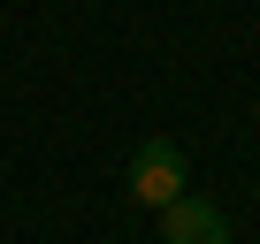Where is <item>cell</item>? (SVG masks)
Instances as JSON below:
<instances>
[{
  "instance_id": "cell-1",
  "label": "cell",
  "mask_w": 260,
  "mask_h": 244,
  "mask_svg": "<svg viewBox=\"0 0 260 244\" xmlns=\"http://www.w3.org/2000/svg\"><path fill=\"white\" fill-rule=\"evenodd\" d=\"M191 191V160H184V145L176 138H146L138 153H130V198H138V206H176Z\"/></svg>"
},
{
  "instance_id": "cell-2",
  "label": "cell",
  "mask_w": 260,
  "mask_h": 244,
  "mask_svg": "<svg viewBox=\"0 0 260 244\" xmlns=\"http://www.w3.org/2000/svg\"><path fill=\"white\" fill-rule=\"evenodd\" d=\"M161 244H230V221H222V206L184 191L176 206H161Z\"/></svg>"
}]
</instances>
